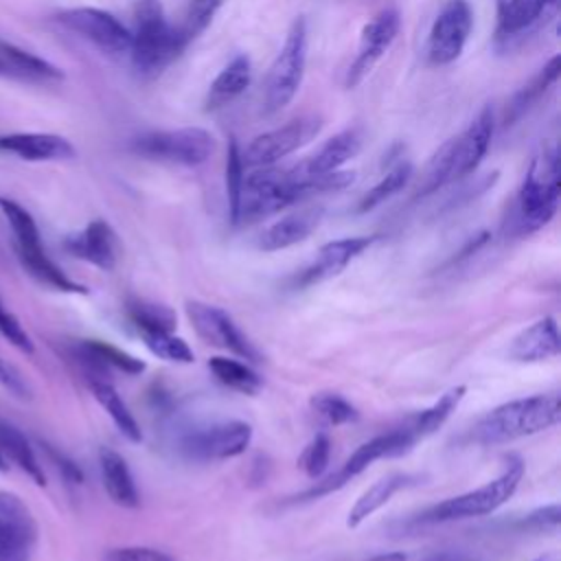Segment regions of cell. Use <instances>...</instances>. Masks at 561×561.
<instances>
[{
  "instance_id": "obj_7",
  "label": "cell",
  "mask_w": 561,
  "mask_h": 561,
  "mask_svg": "<svg viewBox=\"0 0 561 561\" xmlns=\"http://www.w3.org/2000/svg\"><path fill=\"white\" fill-rule=\"evenodd\" d=\"M522 478H524V462L519 458H511L506 469L495 480L432 506L430 511L423 513L421 522L440 524V522L489 515L513 497Z\"/></svg>"
},
{
  "instance_id": "obj_12",
  "label": "cell",
  "mask_w": 561,
  "mask_h": 561,
  "mask_svg": "<svg viewBox=\"0 0 561 561\" xmlns=\"http://www.w3.org/2000/svg\"><path fill=\"white\" fill-rule=\"evenodd\" d=\"M473 26V11L467 0H447L438 11L430 37H427V61L432 66H447L456 61L469 39Z\"/></svg>"
},
{
  "instance_id": "obj_27",
  "label": "cell",
  "mask_w": 561,
  "mask_h": 561,
  "mask_svg": "<svg viewBox=\"0 0 561 561\" xmlns=\"http://www.w3.org/2000/svg\"><path fill=\"white\" fill-rule=\"evenodd\" d=\"M252 81V61L245 53L234 55L228 66L215 77L206 94V110H219L234 101L239 94L248 90Z\"/></svg>"
},
{
  "instance_id": "obj_3",
  "label": "cell",
  "mask_w": 561,
  "mask_h": 561,
  "mask_svg": "<svg viewBox=\"0 0 561 561\" xmlns=\"http://www.w3.org/2000/svg\"><path fill=\"white\" fill-rule=\"evenodd\" d=\"M188 46L180 26H173L160 0H136L131 31V66L140 77H156Z\"/></svg>"
},
{
  "instance_id": "obj_5",
  "label": "cell",
  "mask_w": 561,
  "mask_h": 561,
  "mask_svg": "<svg viewBox=\"0 0 561 561\" xmlns=\"http://www.w3.org/2000/svg\"><path fill=\"white\" fill-rule=\"evenodd\" d=\"M0 213L4 215V219L11 228L15 254L20 259L22 267L33 278H37L39 283H44L57 291L88 294V289L83 285H79L77 280L66 276V272H61V267L48 259V254L42 245L39 228H37L33 215L24 206H20L15 199L0 197Z\"/></svg>"
},
{
  "instance_id": "obj_10",
  "label": "cell",
  "mask_w": 561,
  "mask_h": 561,
  "mask_svg": "<svg viewBox=\"0 0 561 561\" xmlns=\"http://www.w3.org/2000/svg\"><path fill=\"white\" fill-rule=\"evenodd\" d=\"M322 129V118L316 114H305L285 125L263 131L250 140L241 151L245 167H272L274 162L287 158L300 147L309 145Z\"/></svg>"
},
{
  "instance_id": "obj_22",
  "label": "cell",
  "mask_w": 561,
  "mask_h": 561,
  "mask_svg": "<svg viewBox=\"0 0 561 561\" xmlns=\"http://www.w3.org/2000/svg\"><path fill=\"white\" fill-rule=\"evenodd\" d=\"M359 149H362V131L357 127H348L331 136L313 156H309L296 167L307 178L333 173V171H340L348 160H353L359 153Z\"/></svg>"
},
{
  "instance_id": "obj_19",
  "label": "cell",
  "mask_w": 561,
  "mask_h": 561,
  "mask_svg": "<svg viewBox=\"0 0 561 561\" xmlns=\"http://www.w3.org/2000/svg\"><path fill=\"white\" fill-rule=\"evenodd\" d=\"M0 151L11 153L26 162H55L72 160L77 156L75 145L59 134L48 131H13L0 136Z\"/></svg>"
},
{
  "instance_id": "obj_42",
  "label": "cell",
  "mask_w": 561,
  "mask_h": 561,
  "mask_svg": "<svg viewBox=\"0 0 561 561\" xmlns=\"http://www.w3.org/2000/svg\"><path fill=\"white\" fill-rule=\"evenodd\" d=\"M105 561H173L167 552L147 548V546H123L112 548L105 554Z\"/></svg>"
},
{
  "instance_id": "obj_26",
  "label": "cell",
  "mask_w": 561,
  "mask_h": 561,
  "mask_svg": "<svg viewBox=\"0 0 561 561\" xmlns=\"http://www.w3.org/2000/svg\"><path fill=\"white\" fill-rule=\"evenodd\" d=\"M75 353L92 370V377L105 379L103 373L110 368L123 370L127 375H140L145 370V362L101 340H83L77 344Z\"/></svg>"
},
{
  "instance_id": "obj_18",
  "label": "cell",
  "mask_w": 561,
  "mask_h": 561,
  "mask_svg": "<svg viewBox=\"0 0 561 561\" xmlns=\"http://www.w3.org/2000/svg\"><path fill=\"white\" fill-rule=\"evenodd\" d=\"M375 241H377V237H344V239L324 243L318 250V256L313 259V263H309L296 276V287H311L316 283L337 276L353 259H357Z\"/></svg>"
},
{
  "instance_id": "obj_25",
  "label": "cell",
  "mask_w": 561,
  "mask_h": 561,
  "mask_svg": "<svg viewBox=\"0 0 561 561\" xmlns=\"http://www.w3.org/2000/svg\"><path fill=\"white\" fill-rule=\"evenodd\" d=\"M99 469H101L103 486L114 504H118L123 508H136L140 504V495H138L134 476H131L125 458L118 451H114L110 447H101Z\"/></svg>"
},
{
  "instance_id": "obj_11",
  "label": "cell",
  "mask_w": 561,
  "mask_h": 561,
  "mask_svg": "<svg viewBox=\"0 0 561 561\" xmlns=\"http://www.w3.org/2000/svg\"><path fill=\"white\" fill-rule=\"evenodd\" d=\"M55 20L107 55H123L131 48V31L110 11L96 7H72L57 11Z\"/></svg>"
},
{
  "instance_id": "obj_34",
  "label": "cell",
  "mask_w": 561,
  "mask_h": 561,
  "mask_svg": "<svg viewBox=\"0 0 561 561\" xmlns=\"http://www.w3.org/2000/svg\"><path fill=\"white\" fill-rule=\"evenodd\" d=\"M467 388L465 386H456L451 390H447L434 405H430L427 410H423L412 423H410V430L414 434V438H425L430 434H434L447 419L449 414L458 408V403L462 401Z\"/></svg>"
},
{
  "instance_id": "obj_6",
  "label": "cell",
  "mask_w": 561,
  "mask_h": 561,
  "mask_svg": "<svg viewBox=\"0 0 561 561\" xmlns=\"http://www.w3.org/2000/svg\"><path fill=\"white\" fill-rule=\"evenodd\" d=\"M307 46H309V28L302 15L294 18L285 42L274 57L263 92V114H276L287 107L298 94L307 68Z\"/></svg>"
},
{
  "instance_id": "obj_33",
  "label": "cell",
  "mask_w": 561,
  "mask_h": 561,
  "mask_svg": "<svg viewBox=\"0 0 561 561\" xmlns=\"http://www.w3.org/2000/svg\"><path fill=\"white\" fill-rule=\"evenodd\" d=\"M208 368L217 377L219 383H224L241 394H256L263 386L261 377L250 366H245L243 362L230 359V357H210Z\"/></svg>"
},
{
  "instance_id": "obj_15",
  "label": "cell",
  "mask_w": 561,
  "mask_h": 561,
  "mask_svg": "<svg viewBox=\"0 0 561 561\" xmlns=\"http://www.w3.org/2000/svg\"><path fill=\"white\" fill-rule=\"evenodd\" d=\"M186 316H188L195 333L206 344L230 351L241 359L259 362L256 348L248 342V337L239 331L234 320L221 307L199 302V300H188L186 302Z\"/></svg>"
},
{
  "instance_id": "obj_23",
  "label": "cell",
  "mask_w": 561,
  "mask_h": 561,
  "mask_svg": "<svg viewBox=\"0 0 561 561\" xmlns=\"http://www.w3.org/2000/svg\"><path fill=\"white\" fill-rule=\"evenodd\" d=\"M559 351H561V337H559L557 322L550 316L528 324L524 331H519L513 337L508 346V355L515 362H543V359L557 357Z\"/></svg>"
},
{
  "instance_id": "obj_44",
  "label": "cell",
  "mask_w": 561,
  "mask_h": 561,
  "mask_svg": "<svg viewBox=\"0 0 561 561\" xmlns=\"http://www.w3.org/2000/svg\"><path fill=\"white\" fill-rule=\"evenodd\" d=\"M559 517H561V513H559V504H550V506H543V508H539V511L530 513V515L522 522V526H524V528L528 526V528H535V530L557 528Z\"/></svg>"
},
{
  "instance_id": "obj_14",
  "label": "cell",
  "mask_w": 561,
  "mask_h": 561,
  "mask_svg": "<svg viewBox=\"0 0 561 561\" xmlns=\"http://www.w3.org/2000/svg\"><path fill=\"white\" fill-rule=\"evenodd\" d=\"M37 524L20 495L0 491V561H31Z\"/></svg>"
},
{
  "instance_id": "obj_8",
  "label": "cell",
  "mask_w": 561,
  "mask_h": 561,
  "mask_svg": "<svg viewBox=\"0 0 561 561\" xmlns=\"http://www.w3.org/2000/svg\"><path fill=\"white\" fill-rule=\"evenodd\" d=\"M129 151L180 167H199L215 151V138L202 127H178V129H153L138 134L129 140Z\"/></svg>"
},
{
  "instance_id": "obj_13",
  "label": "cell",
  "mask_w": 561,
  "mask_h": 561,
  "mask_svg": "<svg viewBox=\"0 0 561 561\" xmlns=\"http://www.w3.org/2000/svg\"><path fill=\"white\" fill-rule=\"evenodd\" d=\"M399 28H401V15L394 7L381 9L370 22L362 26L357 53L344 77L346 88H355L364 81V77L375 68V64L392 46V42L399 35Z\"/></svg>"
},
{
  "instance_id": "obj_35",
  "label": "cell",
  "mask_w": 561,
  "mask_h": 561,
  "mask_svg": "<svg viewBox=\"0 0 561 561\" xmlns=\"http://www.w3.org/2000/svg\"><path fill=\"white\" fill-rule=\"evenodd\" d=\"M127 316L138 333L145 331H173L175 313L173 309L147 300H131L127 305Z\"/></svg>"
},
{
  "instance_id": "obj_9",
  "label": "cell",
  "mask_w": 561,
  "mask_h": 561,
  "mask_svg": "<svg viewBox=\"0 0 561 561\" xmlns=\"http://www.w3.org/2000/svg\"><path fill=\"white\" fill-rule=\"evenodd\" d=\"M416 443L410 425L401 427V430H392L388 434L375 436L368 443L359 445L351 458L331 476H327L324 480L316 482L311 489L302 491L296 500H316L322 497L327 493H333L337 489H342L346 482H351V478L359 476L364 469H368V465H373L379 458H392V456H401L405 451L412 449V445Z\"/></svg>"
},
{
  "instance_id": "obj_31",
  "label": "cell",
  "mask_w": 561,
  "mask_h": 561,
  "mask_svg": "<svg viewBox=\"0 0 561 561\" xmlns=\"http://www.w3.org/2000/svg\"><path fill=\"white\" fill-rule=\"evenodd\" d=\"M559 75H561V57L554 55V57H550V61L526 85H522L513 94V99L508 101L506 114H504V123L506 125L515 123L535 101H539L541 94H546V90L559 79Z\"/></svg>"
},
{
  "instance_id": "obj_2",
  "label": "cell",
  "mask_w": 561,
  "mask_h": 561,
  "mask_svg": "<svg viewBox=\"0 0 561 561\" xmlns=\"http://www.w3.org/2000/svg\"><path fill=\"white\" fill-rule=\"evenodd\" d=\"M493 125H495L493 110L491 105H486L480 110V114L469 123V127L462 134L440 145V149L432 156L423 173V182L416 191V197L432 195L438 188L473 173L491 145Z\"/></svg>"
},
{
  "instance_id": "obj_38",
  "label": "cell",
  "mask_w": 561,
  "mask_h": 561,
  "mask_svg": "<svg viewBox=\"0 0 561 561\" xmlns=\"http://www.w3.org/2000/svg\"><path fill=\"white\" fill-rule=\"evenodd\" d=\"M243 158H241V149L234 136L228 138V151H226V195H228V215H230V224H234L237 217V206H239V195H241V186H243Z\"/></svg>"
},
{
  "instance_id": "obj_16",
  "label": "cell",
  "mask_w": 561,
  "mask_h": 561,
  "mask_svg": "<svg viewBox=\"0 0 561 561\" xmlns=\"http://www.w3.org/2000/svg\"><path fill=\"white\" fill-rule=\"evenodd\" d=\"M252 440L245 421H224L195 430L182 438V451L195 460H228L241 456Z\"/></svg>"
},
{
  "instance_id": "obj_17",
  "label": "cell",
  "mask_w": 561,
  "mask_h": 561,
  "mask_svg": "<svg viewBox=\"0 0 561 561\" xmlns=\"http://www.w3.org/2000/svg\"><path fill=\"white\" fill-rule=\"evenodd\" d=\"M64 250L99 270H114L118 259V239L105 219H92L83 230L64 239Z\"/></svg>"
},
{
  "instance_id": "obj_37",
  "label": "cell",
  "mask_w": 561,
  "mask_h": 561,
  "mask_svg": "<svg viewBox=\"0 0 561 561\" xmlns=\"http://www.w3.org/2000/svg\"><path fill=\"white\" fill-rule=\"evenodd\" d=\"M309 403L313 414L327 425H344L357 419L355 405L335 392H318Z\"/></svg>"
},
{
  "instance_id": "obj_46",
  "label": "cell",
  "mask_w": 561,
  "mask_h": 561,
  "mask_svg": "<svg viewBox=\"0 0 561 561\" xmlns=\"http://www.w3.org/2000/svg\"><path fill=\"white\" fill-rule=\"evenodd\" d=\"M368 561H405V554L403 552H386V554H377Z\"/></svg>"
},
{
  "instance_id": "obj_1",
  "label": "cell",
  "mask_w": 561,
  "mask_h": 561,
  "mask_svg": "<svg viewBox=\"0 0 561 561\" xmlns=\"http://www.w3.org/2000/svg\"><path fill=\"white\" fill-rule=\"evenodd\" d=\"M561 195V158L554 142L543 145L524 175L515 208L511 215V230L515 234H530L550 224L557 215Z\"/></svg>"
},
{
  "instance_id": "obj_24",
  "label": "cell",
  "mask_w": 561,
  "mask_h": 561,
  "mask_svg": "<svg viewBox=\"0 0 561 561\" xmlns=\"http://www.w3.org/2000/svg\"><path fill=\"white\" fill-rule=\"evenodd\" d=\"M320 219H322V208H302V210L289 213L261 232L259 248L263 252H278L285 248H291L305 241L318 228Z\"/></svg>"
},
{
  "instance_id": "obj_21",
  "label": "cell",
  "mask_w": 561,
  "mask_h": 561,
  "mask_svg": "<svg viewBox=\"0 0 561 561\" xmlns=\"http://www.w3.org/2000/svg\"><path fill=\"white\" fill-rule=\"evenodd\" d=\"M559 7V0H497V39L519 37L546 22Z\"/></svg>"
},
{
  "instance_id": "obj_36",
  "label": "cell",
  "mask_w": 561,
  "mask_h": 561,
  "mask_svg": "<svg viewBox=\"0 0 561 561\" xmlns=\"http://www.w3.org/2000/svg\"><path fill=\"white\" fill-rule=\"evenodd\" d=\"M145 346L160 359L173 362V364H191L195 359L193 348L173 331H145L140 333Z\"/></svg>"
},
{
  "instance_id": "obj_41",
  "label": "cell",
  "mask_w": 561,
  "mask_h": 561,
  "mask_svg": "<svg viewBox=\"0 0 561 561\" xmlns=\"http://www.w3.org/2000/svg\"><path fill=\"white\" fill-rule=\"evenodd\" d=\"M0 335L4 340H9V344H13L18 351L22 353H33L35 346H33V340L31 335L24 331V327L20 324V320L0 302Z\"/></svg>"
},
{
  "instance_id": "obj_29",
  "label": "cell",
  "mask_w": 561,
  "mask_h": 561,
  "mask_svg": "<svg viewBox=\"0 0 561 561\" xmlns=\"http://www.w3.org/2000/svg\"><path fill=\"white\" fill-rule=\"evenodd\" d=\"M410 482V476L405 473H392L381 480H377L373 486H368L351 506L346 526L357 528L364 519H368L373 513H377L381 506H386L397 491H401Z\"/></svg>"
},
{
  "instance_id": "obj_47",
  "label": "cell",
  "mask_w": 561,
  "mask_h": 561,
  "mask_svg": "<svg viewBox=\"0 0 561 561\" xmlns=\"http://www.w3.org/2000/svg\"><path fill=\"white\" fill-rule=\"evenodd\" d=\"M0 471H7V460L2 458V454H0Z\"/></svg>"
},
{
  "instance_id": "obj_30",
  "label": "cell",
  "mask_w": 561,
  "mask_h": 561,
  "mask_svg": "<svg viewBox=\"0 0 561 561\" xmlns=\"http://www.w3.org/2000/svg\"><path fill=\"white\" fill-rule=\"evenodd\" d=\"M90 390H92L94 399L101 403V408L107 412V416L114 421V425L121 430V434L125 438H129L131 443H140L142 440L140 425L134 419V414L129 412L127 403L116 392V388L101 377H90Z\"/></svg>"
},
{
  "instance_id": "obj_43",
  "label": "cell",
  "mask_w": 561,
  "mask_h": 561,
  "mask_svg": "<svg viewBox=\"0 0 561 561\" xmlns=\"http://www.w3.org/2000/svg\"><path fill=\"white\" fill-rule=\"evenodd\" d=\"M0 386L11 392L18 399H28L31 397V388L26 383V379L20 375V370L9 364L4 357H0Z\"/></svg>"
},
{
  "instance_id": "obj_45",
  "label": "cell",
  "mask_w": 561,
  "mask_h": 561,
  "mask_svg": "<svg viewBox=\"0 0 561 561\" xmlns=\"http://www.w3.org/2000/svg\"><path fill=\"white\" fill-rule=\"evenodd\" d=\"M44 449H46L48 458L55 462V467L59 469V473H61L68 482H72V484H81V482H83V473H81V469H79V467L68 458V456H64L61 451L53 449L50 445H44Z\"/></svg>"
},
{
  "instance_id": "obj_20",
  "label": "cell",
  "mask_w": 561,
  "mask_h": 561,
  "mask_svg": "<svg viewBox=\"0 0 561 561\" xmlns=\"http://www.w3.org/2000/svg\"><path fill=\"white\" fill-rule=\"evenodd\" d=\"M0 77L24 83H57L64 81V70L31 50L0 39Z\"/></svg>"
},
{
  "instance_id": "obj_28",
  "label": "cell",
  "mask_w": 561,
  "mask_h": 561,
  "mask_svg": "<svg viewBox=\"0 0 561 561\" xmlns=\"http://www.w3.org/2000/svg\"><path fill=\"white\" fill-rule=\"evenodd\" d=\"M0 454L4 460H11L15 467H20L35 484L39 486L46 484L44 467L39 465L28 438L22 434L20 427L2 419H0Z\"/></svg>"
},
{
  "instance_id": "obj_39",
  "label": "cell",
  "mask_w": 561,
  "mask_h": 561,
  "mask_svg": "<svg viewBox=\"0 0 561 561\" xmlns=\"http://www.w3.org/2000/svg\"><path fill=\"white\" fill-rule=\"evenodd\" d=\"M221 4H224V0H191V4L186 9L184 24L180 26L186 42H193L202 31H206V26L213 22V18Z\"/></svg>"
},
{
  "instance_id": "obj_32",
  "label": "cell",
  "mask_w": 561,
  "mask_h": 561,
  "mask_svg": "<svg viewBox=\"0 0 561 561\" xmlns=\"http://www.w3.org/2000/svg\"><path fill=\"white\" fill-rule=\"evenodd\" d=\"M412 173H414V167H412L410 160H405V158L397 160V162L381 175V180H379L373 188H368V191L362 195V199L357 202V213H368V210H373L375 206H379L381 202H386L388 197H392L394 193H399V191L410 182Z\"/></svg>"
},
{
  "instance_id": "obj_4",
  "label": "cell",
  "mask_w": 561,
  "mask_h": 561,
  "mask_svg": "<svg viewBox=\"0 0 561 561\" xmlns=\"http://www.w3.org/2000/svg\"><path fill=\"white\" fill-rule=\"evenodd\" d=\"M561 419L559 394H535L502 403L486 412L473 427V438L482 445H500L524 438L557 425Z\"/></svg>"
},
{
  "instance_id": "obj_40",
  "label": "cell",
  "mask_w": 561,
  "mask_h": 561,
  "mask_svg": "<svg viewBox=\"0 0 561 561\" xmlns=\"http://www.w3.org/2000/svg\"><path fill=\"white\" fill-rule=\"evenodd\" d=\"M331 456V440L327 434H316L313 440L305 447L300 456V465L309 478H320L329 465Z\"/></svg>"
}]
</instances>
